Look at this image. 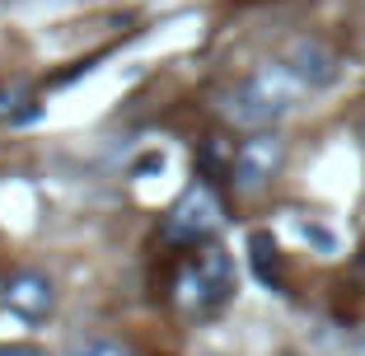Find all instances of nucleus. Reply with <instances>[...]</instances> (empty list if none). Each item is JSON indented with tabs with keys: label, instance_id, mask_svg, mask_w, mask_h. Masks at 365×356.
<instances>
[{
	"label": "nucleus",
	"instance_id": "1",
	"mask_svg": "<svg viewBox=\"0 0 365 356\" xmlns=\"http://www.w3.org/2000/svg\"><path fill=\"white\" fill-rule=\"evenodd\" d=\"M300 89L304 85L295 80V71H290L286 61H277V66H262V71L244 76L239 85H230L225 94H220V113H225L235 127L262 131V127H272V122L286 118Z\"/></svg>",
	"mask_w": 365,
	"mask_h": 356
},
{
	"label": "nucleus",
	"instance_id": "2",
	"mask_svg": "<svg viewBox=\"0 0 365 356\" xmlns=\"http://www.w3.org/2000/svg\"><path fill=\"white\" fill-rule=\"evenodd\" d=\"M173 295L187 314H215L220 305L235 295V263H230L225 248H202L182 263L178 281H173Z\"/></svg>",
	"mask_w": 365,
	"mask_h": 356
},
{
	"label": "nucleus",
	"instance_id": "3",
	"mask_svg": "<svg viewBox=\"0 0 365 356\" xmlns=\"http://www.w3.org/2000/svg\"><path fill=\"white\" fill-rule=\"evenodd\" d=\"M215 230H220V202H215V193L206 183L187 188L169 206V220H164V239H173V244H202Z\"/></svg>",
	"mask_w": 365,
	"mask_h": 356
},
{
	"label": "nucleus",
	"instance_id": "4",
	"mask_svg": "<svg viewBox=\"0 0 365 356\" xmlns=\"http://www.w3.org/2000/svg\"><path fill=\"white\" fill-rule=\"evenodd\" d=\"M281 141L267 136V131H258V136H248L244 146L235 151V160H230V178H235L239 193H258L262 183H267L272 173L281 169Z\"/></svg>",
	"mask_w": 365,
	"mask_h": 356
},
{
	"label": "nucleus",
	"instance_id": "5",
	"mask_svg": "<svg viewBox=\"0 0 365 356\" xmlns=\"http://www.w3.org/2000/svg\"><path fill=\"white\" fill-rule=\"evenodd\" d=\"M5 305H10L14 314H24V319H47L52 305H56L52 277H43V272H14V277L5 281Z\"/></svg>",
	"mask_w": 365,
	"mask_h": 356
},
{
	"label": "nucleus",
	"instance_id": "6",
	"mask_svg": "<svg viewBox=\"0 0 365 356\" xmlns=\"http://www.w3.org/2000/svg\"><path fill=\"white\" fill-rule=\"evenodd\" d=\"M286 66L295 71V80H300L304 89H323V85H333V80H337V56L328 52L323 43H309V38L290 43Z\"/></svg>",
	"mask_w": 365,
	"mask_h": 356
},
{
	"label": "nucleus",
	"instance_id": "7",
	"mask_svg": "<svg viewBox=\"0 0 365 356\" xmlns=\"http://www.w3.org/2000/svg\"><path fill=\"white\" fill-rule=\"evenodd\" d=\"M248 253H253V272H258V281H267V286H281V272H277V244H272L267 230L248 235Z\"/></svg>",
	"mask_w": 365,
	"mask_h": 356
},
{
	"label": "nucleus",
	"instance_id": "8",
	"mask_svg": "<svg viewBox=\"0 0 365 356\" xmlns=\"http://www.w3.org/2000/svg\"><path fill=\"white\" fill-rule=\"evenodd\" d=\"M61 356H136V352L118 337H76L61 347Z\"/></svg>",
	"mask_w": 365,
	"mask_h": 356
},
{
	"label": "nucleus",
	"instance_id": "9",
	"mask_svg": "<svg viewBox=\"0 0 365 356\" xmlns=\"http://www.w3.org/2000/svg\"><path fill=\"white\" fill-rule=\"evenodd\" d=\"M0 356H38L33 347H24V342H14V347H0Z\"/></svg>",
	"mask_w": 365,
	"mask_h": 356
},
{
	"label": "nucleus",
	"instance_id": "10",
	"mask_svg": "<svg viewBox=\"0 0 365 356\" xmlns=\"http://www.w3.org/2000/svg\"><path fill=\"white\" fill-rule=\"evenodd\" d=\"M356 356H365V337H361V342H356Z\"/></svg>",
	"mask_w": 365,
	"mask_h": 356
}]
</instances>
